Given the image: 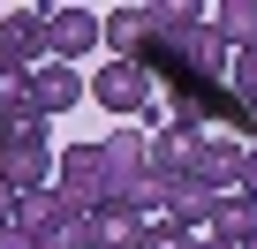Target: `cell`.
Wrapping results in <instances>:
<instances>
[{
	"instance_id": "30bf717a",
	"label": "cell",
	"mask_w": 257,
	"mask_h": 249,
	"mask_svg": "<svg viewBox=\"0 0 257 249\" xmlns=\"http://www.w3.org/2000/svg\"><path fill=\"white\" fill-rule=\"evenodd\" d=\"M212 31L234 53H257V0H219V8H212Z\"/></svg>"
},
{
	"instance_id": "ffe728a7",
	"label": "cell",
	"mask_w": 257,
	"mask_h": 249,
	"mask_svg": "<svg viewBox=\"0 0 257 249\" xmlns=\"http://www.w3.org/2000/svg\"><path fill=\"white\" fill-rule=\"evenodd\" d=\"M249 249H257V241H249Z\"/></svg>"
},
{
	"instance_id": "e0dca14e",
	"label": "cell",
	"mask_w": 257,
	"mask_h": 249,
	"mask_svg": "<svg viewBox=\"0 0 257 249\" xmlns=\"http://www.w3.org/2000/svg\"><path fill=\"white\" fill-rule=\"evenodd\" d=\"M0 249H38V234H23V226H0Z\"/></svg>"
},
{
	"instance_id": "9a60e30c",
	"label": "cell",
	"mask_w": 257,
	"mask_h": 249,
	"mask_svg": "<svg viewBox=\"0 0 257 249\" xmlns=\"http://www.w3.org/2000/svg\"><path fill=\"white\" fill-rule=\"evenodd\" d=\"M144 249H204V234H189L182 219H167V211H159V219H152V234H144Z\"/></svg>"
},
{
	"instance_id": "5bb4252c",
	"label": "cell",
	"mask_w": 257,
	"mask_h": 249,
	"mask_svg": "<svg viewBox=\"0 0 257 249\" xmlns=\"http://www.w3.org/2000/svg\"><path fill=\"white\" fill-rule=\"evenodd\" d=\"M227 98H234V113H257V53H234V76H227Z\"/></svg>"
},
{
	"instance_id": "2e32d148",
	"label": "cell",
	"mask_w": 257,
	"mask_h": 249,
	"mask_svg": "<svg viewBox=\"0 0 257 249\" xmlns=\"http://www.w3.org/2000/svg\"><path fill=\"white\" fill-rule=\"evenodd\" d=\"M16 204H23V196H16V181H0V226H16Z\"/></svg>"
},
{
	"instance_id": "7a4b0ae2",
	"label": "cell",
	"mask_w": 257,
	"mask_h": 249,
	"mask_svg": "<svg viewBox=\"0 0 257 249\" xmlns=\"http://www.w3.org/2000/svg\"><path fill=\"white\" fill-rule=\"evenodd\" d=\"M53 189L76 204V211H106L113 204V174H106V144H68L61 151V166H53Z\"/></svg>"
},
{
	"instance_id": "ac0fdd59",
	"label": "cell",
	"mask_w": 257,
	"mask_h": 249,
	"mask_svg": "<svg viewBox=\"0 0 257 249\" xmlns=\"http://www.w3.org/2000/svg\"><path fill=\"white\" fill-rule=\"evenodd\" d=\"M242 196H257V144H249V166H242Z\"/></svg>"
},
{
	"instance_id": "d6986e66",
	"label": "cell",
	"mask_w": 257,
	"mask_h": 249,
	"mask_svg": "<svg viewBox=\"0 0 257 249\" xmlns=\"http://www.w3.org/2000/svg\"><path fill=\"white\" fill-rule=\"evenodd\" d=\"M204 249H219V241H204Z\"/></svg>"
},
{
	"instance_id": "8992f818",
	"label": "cell",
	"mask_w": 257,
	"mask_h": 249,
	"mask_svg": "<svg viewBox=\"0 0 257 249\" xmlns=\"http://www.w3.org/2000/svg\"><path fill=\"white\" fill-rule=\"evenodd\" d=\"M98 46H106V16H91V8H53V61L83 68V53H98Z\"/></svg>"
},
{
	"instance_id": "4fadbf2b",
	"label": "cell",
	"mask_w": 257,
	"mask_h": 249,
	"mask_svg": "<svg viewBox=\"0 0 257 249\" xmlns=\"http://www.w3.org/2000/svg\"><path fill=\"white\" fill-rule=\"evenodd\" d=\"M61 211H76V204H68L61 189H38V196H23V204H16V226H23V234H46Z\"/></svg>"
},
{
	"instance_id": "3957f363",
	"label": "cell",
	"mask_w": 257,
	"mask_h": 249,
	"mask_svg": "<svg viewBox=\"0 0 257 249\" xmlns=\"http://www.w3.org/2000/svg\"><path fill=\"white\" fill-rule=\"evenodd\" d=\"M242 166H249V144L234 129H197L189 136V181H204L212 196L242 189Z\"/></svg>"
},
{
	"instance_id": "277c9868",
	"label": "cell",
	"mask_w": 257,
	"mask_h": 249,
	"mask_svg": "<svg viewBox=\"0 0 257 249\" xmlns=\"http://www.w3.org/2000/svg\"><path fill=\"white\" fill-rule=\"evenodd\" d=\"M0 61L46 68L53 61V8H8L0 16Z\"/></svg>"
},
{
	"instance_id": "52a82bcc",
	"label": "cell",
	"mask_w": 257,
	"mask_h": 249,
	"mask_svg": "<svg viewBox=\"0 0 257 249\" xmlns=\"http://www.w3.org/2000/svg\"><path fill=\"white\" fill-rule=\"evenodd\" d=\"M91 98V83H83V68H68V61H46V68H31V106L53 121V113H68V106H83Z\"/></svg>"
},
{
	"instance_id": "5b68a950",
	"label": "cell",
	"mask_w": 257,
	"mask_h": 249,
	"mask_svg": "<svg viewBox=\"0 0 257 249\" xmlns=\"http://www.w3.org/2000/svg\"><path fill=\"white\" fill-rule=\"evenodd\" d=\"M204 241H219V249H249V241H257V196H242V189L212 196V211H204Z\"/></svg>"
},
{
	"instance_id": "6da1fadb",
	"label": "cell",
	"mask_w": 257,
	"mask_h": 249,
	"mask_svg": "<svg viewBox=\"0 0 257 249\" xmlns=\"http://www.w3.org/2000/svg\"><path fill=\"white\" fill-rule=\"evenodd\" d=\"M91 98H98L113 121H144V129H152V113H159V76H152L144 61H106V68L91 76Z\"/></svg>"
},
{
	"instance_id": "8fae6325",
	"label": "cell",
	"mask_w": 257,
	"mask_h": 249,
	"mask_svg": "<svg viewBox=\"0 0 257 249\" xmlns=\"http://www.w3.org/2000/svg\"><path fill=\"white\" fill-rule=\"evenodd\" d=\"M204 211H212V189H204V181H189V174H182V181H174V189H167V219H182V226H189V234H204Z\"/></svg>"
},
{
	"instance_id": "ba28073f",
	"label": "cell",
	"mask_w": 257,
	"mask_h": 249,
	"mask_svg": "<svg viewBox=\"0 0 257 249\" xmlns=\"http://www.w3.org/2000/svg\"><path fill=\"white\" fill-rule=\"evenodd\" d=\"M152 8H113L106 16V46H113V61H144L152 53Z\"/></svg>"
},
{
	"instance_id": "7c38bea8",
	"label": "cell",
	"mask_w": 257,
	"mask_h": 249,
	"mask_svg": "<svg viewBox=\"0 0 257 249\" xmlns=\"http://www.w3.org/2000/svg\"><path fill=\"white\" fill-rule=\"evenodd\" d=\"M38 249H98V226H91V211H61V219L38 234Z\"/></svg>"
},
{
	"instance_id": "9c48e42d",
	"label": "cell",
	"mask_w": 257,
	"mask_h": 249,
	"mask_svg": "<svg viewBox=\"0 0 257 249\" xmlns=\"http://www.w3.org/2000/svg\"><path fill=\"white\" fill-rule=\"evenodd\" d=\"M91 226H98V249H144V234H152V219L128 211V204H106Z\"/></svg>"
}]
</instances>
